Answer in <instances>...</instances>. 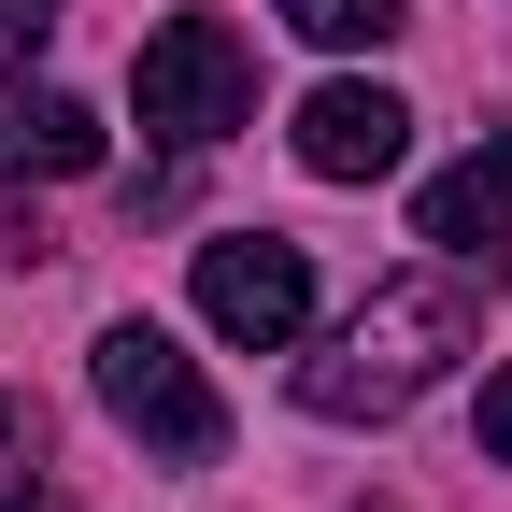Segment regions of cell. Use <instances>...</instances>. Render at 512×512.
<instances>
[{
	"label": "cell",
	"instance_id": "1",
	"mask_svg": "<svg viewBox=\"0 0 512 512\" xmlns=\"http://www.w3.org/2000/svg\"><path fill=\"white\" fill-rule=\"evenodd\" d=\"M470 342H484V299H470L456 271H384L342 328L299 356V413H328V427H384V413H413Z\"/></svg>",
	"mask_w": 512,
	"mask_h": 512
},
{
	"label": "cell",
	"instance_id": "2",
	"mask_svg": "<svg viewBox=\"0 0 512 512\" xmlns=\"http://www.w3.org/2000/svg\"><path fill=\"white\" fill-rule=\"evenodd\" d=\"M86 384H100V413L143 441V456H171V470H214V456H228V399L200 384V356H185L171 328H143V313H114V328H100Z\"/></svg>",
	"mask_w": 512,
	"mask_h": 512
},
{
	"label": "cell",
	"instance_id": "3",
	"mask_svg": "<svg viewBox=\"0 0 512 512\" xmlns=\"http://www.w3.org/2000/svg\"><path fill=\"white\" fill-rule=\"evenodd\" d=\"M128 100H143V128L157 143H228V128L256 114V57H242V29L228 15H157L143 29V57H128Z\"/></svg>",
	"mask_w": 512,
	"mask_h": 512
},
{
	"label": "cell",
	"instance_id": "4",
	"mask_svg": "<svg viewBox=\"0 0 512 512\" xmlns=\"http://www.w3.org/2000/svg\"><path fill=\"white\" fill-rule=\"evenodd\" d=\"M200 328H214V342H242V356H285V342L313 328V256H299V242H271V228L200 242Z\"/></svg>",
	"mask_w": 512,
	"mask_h": 512
},
{
	"label": "cell",
	"instance_id": "5",
	"mask_svg": "<svg viewBox=\"0 0 512 512\" xmlns=\"http://www.w3.org/2000/svg\"><path fill=\"white\" fill-rule=\"evenodd\" d=\"M413 157V100L399 86H313L299 100V171L313 185H384Z\"/></svg>",
	"mask_w": 512,
	"mask_h": 512
},
{
	"label": "cell",
	"instance_id": "6",
	"mask_svg": "<svg viewBox=\"0 0 512 512\" xmlns=\"http://www.w3.org/2000/svg\"><path fill=\"white\" fill-rule=\"evenodd\" d=\"M413 228L441 242V256H456V271H512V128H498V143L484 157H456V171H427V200H413Z\"/></svg>",
	"mask_w": 512,
	"mask_h": 512
},
{
	"label": "cell",
	"instance_id": "7",
	"mask_svg": "<svg viewBox=\"0 0 512 512\" xmlns=\"http://www.w3.org/2000/svg\"><path fill=\"white\" fill-rule=\"evenodd\" d=\"M72 171H100V114L72 86L0 72V185H72Z\"/></svg>",
	"mask_w": 512,
	"mask_h": 512
},
{
	"label": "cell",
	"instance_id": "8",
	"mask_svg": "<svg viewBox=\"0 0 512 512\" xmlns=\"http://www.w3.org/2000/svg\"><path fill=\"white\" fill-rule=\"evenodd\" d=\"M285 29H299V43H328V57H356V43L399 29V0H285Z\"/></svg>",
	"mask_w": 512,
	"mask_h": 512
},
{
	"label": "cell",
	"instance_id": "9",
	"mask_svg": "<svg viewBox=\"0 0 512 512\" xmlns=\"http://www.w3.org/2000/svg\"><path fill=\"white\" fill-rule=\"evenodd\" d=\"M29 498H43V413L0 399V512H29Z\"/></svg>",
	"mask_w": 512,
	"mask_h": 512
},
{
	"label": "cell",
	"instance_id": "10",
	"mask_svg": "<svg viewBox=\"0 0 512 512\" xmlns=\"http://www.w3.org/2000/svg\"><path fill=\"white\" fill-rule=\"evenodd\" d=\"M43 43H57V0H0V72H29Z\"/></svg>",
	"mask_w": 512,
	"mask_h": 512
},
{
	"label": "cell",
	"instance_id": "11",
	"mask_svg": "<svg viewBox=\"0 0 512 512\" xmlns=\"http://www.w3.org/2000/svg\"><path fill=\"white\" fill-rule=\"evenodd\" d=\"M484 456H498V470H512V356H498V370H484Z\"/></svg>",
	"mask_w": 512,
	"mask_h": 512
}]
</instances>
